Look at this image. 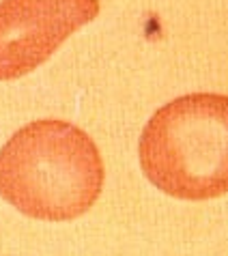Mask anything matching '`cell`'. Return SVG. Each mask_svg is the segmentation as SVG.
Segmentation results:
<instances>
[{
	"mask_svg": "<svg viewBox=\"0 0 228 256\" xmlns=\"http://www.w3.org/2000/svg\"><path fill=\"white\" fill-rule=\"evenodd\" d=\"M104 181L97 144L69 120H32L0 148V196L32 220L71 222L84 216Z\"/></svg>",
	"mask_w": 228,
	"mask_h": 256,
	"instance_id": "obj_1",
	"label": "cell"
},
{
	"mask_svg": "<svg viewBox=\"0 0 228 256\" xmlns=\"http://www.w3.org/2000/svg\"><path fill=\"white\" fill-rule=\"evenodd\" d=\"M144 176L179 200L228 194V95L190 93L148 118L138 142Z\"/></svg>",
	"mask_w": 228,
	"mask_h": 256,
	"instance_id": "obj_2",
	"label": "cell"
},
{
	"mask_svg": "<svg viewBox=\"0 0 228 256\" xmlns=\"http://www.w3.org/2000/svg\"><path fill=\"white\" fill-rule=\"evenodd\" d=\"M99 16V0H2L0 82L41 67L65 41Z\"/></svg>",
	"mask_w": 228,
	"mask_h": 256,
	"instance_id": "obj_3",
	"label": "cell"
}]
</instances>
